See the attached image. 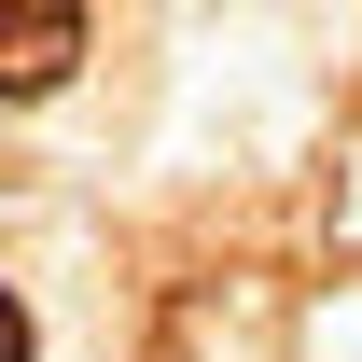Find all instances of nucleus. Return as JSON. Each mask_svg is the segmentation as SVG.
I'll return each instance as SVG.
<instances>
[{"label": "nucleus", "mask_w": 362, "mask_h": 362, "mask_svg": "<svg viewBox=\"0 0 362 362\" xmlns=\"http://www.w3.org/2000/svg\"><path fill=\"white\" fill-rule=\"evenodd\" d=\"M84 56V0H0V98H56Z\"/></svg>", "instance_id": "nucleus-1"}, {"label": "nucleus", "mask_w": 362, "mask_h": 362, "mask_svg": "<svg viewBox=\"0 0 362 362\" xmlns=\"http://www.w3.org/2000/svg\"><path fill=\"white\" fill-rule=\"evenodd\" d=\"M0 362H28V307H14V293H0Z\"/></svg>", "instance_id": "nucleus-2"}]
</instances>
